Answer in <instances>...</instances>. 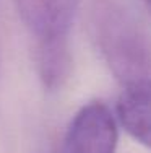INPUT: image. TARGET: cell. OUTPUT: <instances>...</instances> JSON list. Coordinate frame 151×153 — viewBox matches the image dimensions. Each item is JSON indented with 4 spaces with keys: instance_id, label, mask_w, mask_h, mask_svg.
<instances>
[{
    "instance_id": "cell-1",
    "label": "cell",
    "mask_w": 151,
    "mask_h": 153,
    "mask_svg": "<svg viewBox=\"0 0 151 153\" xmlns=\"http://www.w3.org/2000/svg\"><path fill=\"white\" fill-rule=\"evenodd\" d=\"M89 26L104 62L122 86L151 83V39L117 0H91Z\"/></svg>"
},
{
    "instance_id": "cell-2",
    "label": "cell",
    "mask_w": 151,
    "mask_h": 153,
    "mask_svg": "<svg viewBox=\"0 0 151 153\" xmlns=\"http://www.w3.org/2000/svg\"><path fill=\"white\" fill-rule=\"evenodd\" d=\"M117 140L116 116L104 103L91 101L68 124L62 153H116Z\"/></svg>"
},
{
    "instance_id": "cell-3",
    "label": "cell",
    "mask_w": 151,
    "mask_h": 153,
    "mask_svg": "<svg viewBox=\"0 0 151 153\" xmlns=\"http://www.w3.org/2000/svg\"><path fill=\"white\" fill-rule=\"evenodd\" d=\"M26 28L39 41L68 38L78 0H13Z\"/></svg>"
},
{
    "instance_id": "cell-4",
    "label": "cell",
    "mask_w": 151,
    "mask_h": 153,
    "mask_svg": "<svg viewBox=\"0 0 151 153\" xmlns=\"http://www.w3.org/2000/svg\"><path fill=\"white\" fill-rule=\"evenodd\" d=\"M117 119L132 138L151 148V83L122 90L117 101Z\"/></svg>"
},
{
    "instance_id": "cell-5",
    "label": "cell",
    "mask_w": 151,
    "mask_h": 153,
    "mask_svg": "<svg viewBox=\"0 0 151 153\" xmlns=\"http://www.w3.org/2000/svg\"><path fill=\"white\" fill-rule=\"evenodd\" d=\"M71 70V52L68 38L38 42V74L47 90H59Z\"/></svg>"
}]
</instances>
